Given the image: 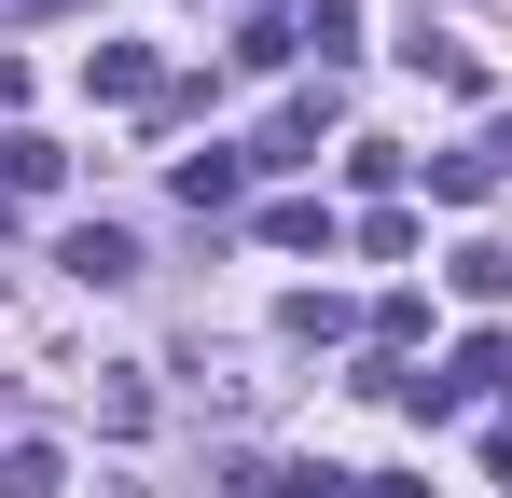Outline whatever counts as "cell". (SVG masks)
<instances>
[{
	"label": "cell",
	"instance_id": "cell-9",
	"mask_svg": "<svg viewBox=\"0 0 512 498\" xmlns=\"http://www.w3.org/2000/svg\"><path fill=\"white\" fill-rule=\"evenodd\" d=\"M402 56H416V70L443 83V97H485V56H471V42H429V28H416V42H402Z\"/></svg>",
	"mask_w": 512,
	"mask_h": 498
},
{
	"label": "cell",
	"instance_id": "cell-15",
	"mask_svg": "<svg viewBox=\"0 0 512 498\" xmlns=\"http://www.w3.org/2000/svg\"><path fill=\"white\" fill-rule=\"evenodd\" d=\"M360 498H429V485H416V471H374V485H360Z\"/></svg>",
	"mask_w": 512,
	"mask_h": 498
},
{
	"label": "cell",
	"instance_id": "cell-1",
	"mask_svg": "<svg viewBox=\"0 0 512 498\" xmlns=\"http://www.w3.org/2000/svg\"><path fill=\"white\" fill-rule=\"evenodd\" d=\"M236 498H360L333 457H236Z\"/></svg>",
	"mask_w": 512,
	"mask_h": 498
},
{
	"label": "cell",
	"instance_id": "cell-6",
	"mask_svg": "<svg viewBox=\"0 0 512 498\" xmlns=\"http://www.w3.org/2000/svg\"><path fill=\"white\" fill-rule=\"evenodd\" d=\"M346 222L333 208H319V194H277V208H263V249H333Z\"/></svg>",
	"mask_w": 512,
	"mask_h": 498
},
{
	"label": "cell",
	"instance_id": "cell-16",
	"mask_svg": "<svg viewBox=\"0 0 512 498\" xmlns=\"http://www.w3.org/2000/svg\"><path fill=\"white\" fill-rule=\"evenodd\" d=\"M485 166H499V180H512V111H499V125H485Z\"/></svg>",
	"mask_w": 512,
	"mask_h": 498
},
{
	"label": "cell",
	"instance_id": "cell-4",
	"mask_svg": "<svg viewBox=\"0 0 512 498\" xmlns=\"http://www.w3.org/2000/svg\"><path fill=\"white\" fill-rule=\"evenodd\" d=\"M56 263H70L84 291H125V277H139V236H125V222H84V236L56 249Z\"/></svg>",
	"mask_w": 512,
	"mask_h": 498
},
{
	"label": "cell",
	"instance_id": "cell-3",
	"mask_svg": "<svg viewBox=\"0 0 512 498\" xmlns=\"http://www.w3.org/2000/svg\"><path fill=\"white\" fill-rule=\"evenodd\" d=\"M84 83H97V97H125V111H153V97H167L153 42H97V56H84Z\"/></svg>",
	"mask_w": 512,
	"mask_h": 498
},
{
	"label": "cell",
	"instance_id": "cell-10",
	"mask_svg": "<svg viewBox=\"0 0 512 498\" xmlns=\"http://www.w3.org/2000/svg\"><path fill=\"white\" fill-rule=\"evenodd\" d=\"M291 56H305L291 14H250V28H236V70H291Z\"/></svg>",
	"mask_w": 512,
	"mask_h": 498
},
{
	"label": "cell",
	"instance_id": "cell-5",
	"mask_svg": "<svg viewBox=\"0 0 512 498\" xmlns=\"http://www.w3.org/2000/svg\"><path fill=\"white\" fill-rule=\"evenodd\" d=\"M319 125H333V83H305V97L263 125V153H250V166H305V153H319Z\"/></svg>",
	"mask_w": 512,
	"mask_h": 498
},
{
	"label": "cell",
	"instance_id": "cell-7",
	"mask_svg": "<svg viewBox=\"0 0 512 498\" xmlns=\"http://www.w3.org/2000/svg\"><path fill=\"white\" fill-rule=\"evenodd\" d=\"M443 277H457V305H512V249H499V236H471Z\"/></svg>",
	"mask_w": 512,
	"mask_h": 498
},
{
	"label": "cell",
	"instance_id": "cell-8",
	"mask_svg": "<svg viewBox=\"0 0 512 498\" xmlns=\"http://www.w3.org/2000/svg\"><path fill=\"white\" fill-rule=\"evenodd\" d=\"M0 498H70V457H56V443H14V457H0Z\"/></svg>",
	"mask_w": 512,
	"mask_h": 498
},
{
	"label": "cell",
	"instance_id": "cell-13",
	"mask_svg": "<svg viewBox=\"0 0 512 498\" xmlns=\"http://www.w3.org/2000/svg\"><path fill=\"white\" fill-rule=\"evenodd\" d=\"M277 319L305 332V346H346V305H333V291H291V305H277Z\"/></svg>",
	"mask_w": 512,
	"mask_h": 498
},
{
	"label": "cell",
	"instance_id": "cell-2",
	"mask_svg": "<svg viewBox=\"0 0 512 498\" xmlns=\"http://www.w3.org/2000/svg\"><path fill=\"white\" fill-rule=\"evenodd\" d=\"M167 194L194 208V222H222V208L250 194V153H180V166H167Z\"/></svg>",
	"mask_w": 512,
	"mask_h": 498
},
{
	"label": "cell",
	"instance_id": "cell-17",
	"mask_svg": "<svg viewBox=\"0 0 512 498\" xmlns=\"http://www.w3.org/2000/svg\"><path fill=\"white\" fill-rule=\"evenodd\" d=\"M263 14H291V0H263Z\"/></svg>",
	"mask_w": 512,
	"mask_h": 498
},
{
	"label": "cell",
	"instance_id": "cell-14",
	"mask_svg": "<svg viewBox=\"0 0 512 498\" xmlns=\"http://www.w3.org/2000/svg\"><path fill=\"white\" fill-rule=\"evenodd\" d=\"M416 332H429V291H388V305H374V346H388V360H402Z\"/></svg>",
	"mask_w": 512,
	"mask_h": 498
},
{
	"label": "cell",
	"instance_id": "cell-12",
	"mask_svg": "<svg viewBox=\"0 0 512 498\" xmlns=\"http://www.w3.org/2000/svg\"><path fill=\"white\" fill-rule=\"evenodd\" d=\"M485 180H499L485 153H443V166H429V194H443V208H485Z\"/></svg>",
	"mask_w": 512,
	"mask_h": 498
},
{
	"label": "cell",
	"instance_id": "cell-11",
	"mask_svg": "<svg viewBox=\"0 0 512 498\" xmlns=\"http://www.w3.org/2000/svg\"><path fill=\"white\" fill-rule=\"evenodd\" d=\"M56 166H70V153H56V139H28V125H14V139H0V180H14V194H42V180H56Z\"/></svg>",
	"mask_w": 512,
	"mask_h": 498
}]
</instances>
